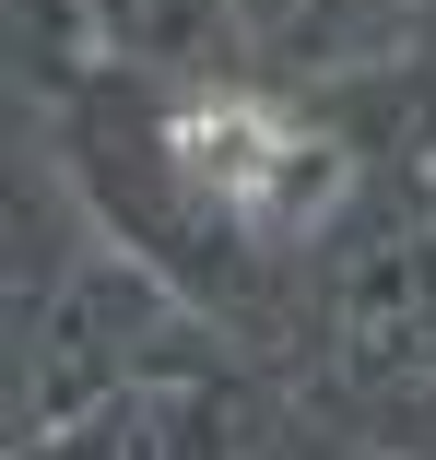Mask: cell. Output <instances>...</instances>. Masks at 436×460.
<instances>
[{
    "instance_id": "cell-1",
    "label": "cell",
    "mask_w": 436,
    "mask_h": 460,
    "mask_svg": "<svg viewBox=\"0 0 436 460\" xmlns=\"http://www.w3.org/2000/svg\"><path fill=\"white\" fill-rule=\"evenodd\" d=\"M165 142H178V177H189V190H213V201L248 225L259 201H272V177L295 165L307 130H295L283 107H259V95H213V107H178Z\"/></svg>"
},
{
    "instance_id": "cell-2",
    "label": "cell",
    "mask_w": 436,
    "mask_h": 460,
    "mask_svg": "<svg viewBox=\"0 0 436 460\" xmlns=\"http://www.w3.org/2000/svg\"><path fill=\"white\" fill-rule=\"evenodd\" d=\"M342 177H354V165H342V142H295V165L272 177V201H259L248 225H259V236H295V225H318V213L342 201Z\"/></svg>"
}]
</instances>
